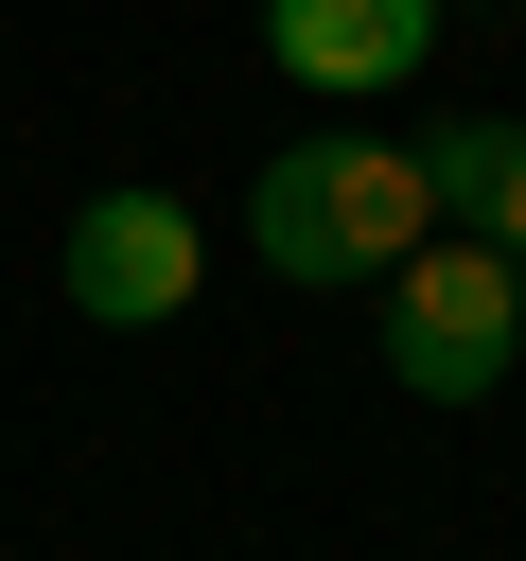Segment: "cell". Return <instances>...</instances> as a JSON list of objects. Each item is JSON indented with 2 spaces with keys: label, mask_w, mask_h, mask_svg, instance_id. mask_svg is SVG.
<instances>
[{
  "label": "cell",
  "mask_w": 526,
  "mask_h": 561,
  "mask_svg": "<svg viewBox=\"0 0 526 561\" xmlns=\"http://www.w3.org/2000/svg\"><path fill=\"white\" fill-rule=\"evenodd\" d=\"M421 228H438L421 140H368V123L281 140V158L245 175V263H281V280H386Z\"/></svg>",
  "instance_id": "obj_1"
},
{
  "label": "cell",
  "mask_w": 526,
  "mask_h": 561,
  "mask_svg": "<svg viewBox=\"0 0 526 561\" xmlns=\"http://www.w3.org/2000/svg\"><path fill=\"white\" fill-rule=\"evenodd\" d=\"M508 351H526V263L473 245V228H456V245L421 228V245L386 263V368H403V403H491Z\"/></svg>",
  "instance_id": "obj_2"
},
{
  "label": "cell",
  "mask_w": 526,
  "mask_h": 561,
  "mask_svg": "<svg viewBox=\"0 0 526 561\" xmlns=\"http://www.w3.org/2000/svg\"><path fill=\"white\" fill-rule=\"evenodd\" d=\"M53 280H70V316H105V333H158V316H193V280H210V228H193L175 193H88V210H70V245H53Z\"/></svg>",
  "instance_id": "obj_3"
},
{
  "label": "cell",
  "mask_w": 526,
  "mask_h": 561,
  "mask_svg": "<svg viewBox=\"0 0 526 561\" xmlns=\"http://www.w3.org/2000/svg\"><path fill=\"white\" fill-rule=\"evenodd\" d=\"M263 53L298 88H333V105H368V88H403L438 53V0H263Z\"/></svg>",
  "instance_id": "obj_4"
},
{
  "label": "cell",
  "mask_w": 526,
  "mask_h": 561,
  "mask_svg": "<svg viewBox=\"0 0 526 561\" xmlns=\"http://www.w3.org/2000/svg\"><path fill=\"white\" fill-rule=\"evenodd\" d=\"M421 193H438L473 245L526 263V123H438V140H421Z\"/></svg>",
  "instance_id": "obj_5"
},
{
  "label": "cell",
  "mask_w": 526,
  "mask_h": 561,
  "mask_svg": "<svg viewBox=\"0 0 526 561\" xmlns=\"http://www.w3.org/2000/svg\"><path fill=\"white\" fill-rule=\"evenodd\" d=\"M438 18H456V0H438Z\"/></svg>",
  "instance_id": "obj_6"
}]
</instances>
